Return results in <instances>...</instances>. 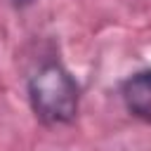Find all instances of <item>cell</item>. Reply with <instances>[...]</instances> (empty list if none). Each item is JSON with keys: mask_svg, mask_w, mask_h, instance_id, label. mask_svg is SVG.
<instances>
[{"mask_svg": "<svg viewBox=\"0 0 151 151\" xmlns=\"http://www.w3.org/2000/svg\"><path fill=\"white\" fill-rule=\"evenodd\" d=\"M28 99L38 120L45 125H66L78 113L80 87L59 61H47L31 76Z\"/></svg>", "mask_w": 151, "mask_h": 151, "instance_id": "obj_1", "label": "cell"}, {"mask_svg": "<svg viewBox=\"0 0 151 151\" xmlns=\"http://www.w3.org/2000/svg\"><path fill=\"white\" fill-rule=\"evenodd\" d=\"M120 99L130 116L151 123V68L125 78L120 85Z\"/></svg>", "mask_w": 151, "mask_h": 151, "instance_id": "obj_2", "label": "cell"}]
</instances>
